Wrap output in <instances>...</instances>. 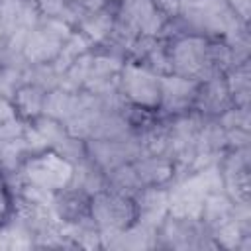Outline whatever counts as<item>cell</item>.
Segmentation results:
<instances>
[{"label":"cell","mask_w":251,"mask_h":251,"mask_svg":"<svg viewBox=\"0 0 251 251\" xmlns=\"http://www.w3.org/2000/svg\"><path fill=\"white\" fill-rule=\"evenodd\" d=\"M14 216H16V194L10 180L0 171V229L10 226Z\"/></svg>","instance_id":"cell-1"}]
</instances>
